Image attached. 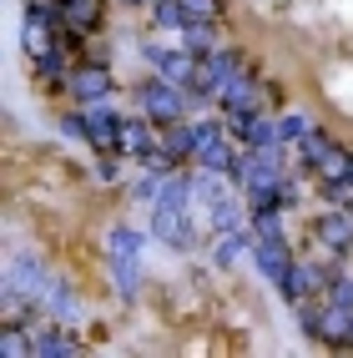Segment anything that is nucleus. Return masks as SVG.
<instances>
[{
    "instance_id": "obj_16",
    "label": "nucleus",
    "mask_w": 353,
    "mask_h": 358,
    "mask_svg": "<svg viewBox=\"0 0 353 358\" xmlns=\"http://www.w3.org/2000/svg\"><path fill=\"white\" fill-rule=\"evenodd\" d=\"M61 328H66V323L36 328V333H31V338H36V353H45V358H71V353H76V338H66Z\"/></svg>"
},
{
    "instance_id": "obj_18",
    "label": "nucleus",
    "mask_w": 353,
    "mask_h": 358,
    "mask_svg": "<svg viewBox=\"0 0 353 358\" xmlns=\"http://www.w3.org/2000/svg\"><path fill=\"white\" fill-rule=\"evenodd\" d=\"M66 26L71 31H96L101 26V6L96 0H66Z\"/></svg>"
},
{
    "instance_id": "obj_9",
    "label": "nucleus",
    "mask_w": 353,
    "mask_h": 358,
    "mask_svg": "<svg viewBox=\"0 0 353 358\" xmlns=\"http://www.w3.org/2000/svg\"><path fill=\"white\" fill-rule=\"evenodd\" d=\"M313 237H318L328 252H343V248L353 243V212H318Z\"/></svg>"
},
{
    "instance_id": "obj_6",
    "label": "nucleus",
    "mask_w": 353,
    "mask_h": 358,
    "mask_svg": "<svg viewBox=\"0 0 353 358\" xmlns=\"http://www.w3.org/2000/svg\"><path fill=\"white\" fill-rule=\"evenodd\" d=\"M81 116H86V141L96 152H116V147H122V116H116V111H106L96 101V106L81 111Z\"/></svg>"
},
{
    "instance_id": "obj_14",
    "label": "nucleus",
    "mask_w": 353,
    "mask_h": 358,
    "mask_svg": "<svg viewBox=\"0 0 353 358\" xmlns=\"http://www.w3.org/2000/svg\"><path fill=\"white\" fill-rule=\"evenodd\" d=\"M217 101L227 106V116H247V111H257V91H252V81L243 76V71H232L227 86L217 91Z\"/></svg>"
},
{
    "instance_id": "obj_17",
    "label": "nucleus",
    "mask_w": 353,
    "mask_h": 358,
    "mask_svg": "<svg viewBox=\"0 0 353 358\" xmlns=\"http://www.w3.org/2000/svg\"><path fill=\"white\" fill-rule=\"evenodd\" d=\"M238 152H232L227 147V141H212V147H202L197 152V166H207V172H232V177H238Z\"/></svg>"
},
{
    "instance_id": "obj_5",
    "label": "nucleus",
    "mask_w": 353,
    "mask_h": 358,
    "mask_svg": "<svg viewBox=\"0 0 353 358\" xmlns=\"http://www.w3.org/2000/svg\"><path fill=\"white\" fill-rule=\"evenodd\" d=\"M147 61L157 66V76H161V81H172V86H182V91H192V81H197V51H167V45H152Z\"/></svg>"
},
{
    "instance_id": "obj_3",
    "label": "nucleus",
    "mask_w": 353,
    "mask_h": 358,
    "mask_svg": "<svg viewBox=\"0 0 353 358\" xmlns=\"http://www.w3.org/2000/svg\"><path fill=\"white\" fill-rule=\"evenodd\" d=\"M111 278H116V293L122 298H136V282H141V237L116 227L111 232Z\"/></svg>"
},
{
    "instance_id": "obj_33",
    "label": "nucleus",
    "mask_w": 353,
    "mask_h": 358,
    "mask_svg": "<svg viewBox=\"0 0 353 358\" xmlns=\"http://www.w3.org/2000/svg\"><path fill=\"white\" fill-rule=\"evenodd\" d=\"M348 343H353V338H348Z\"/></svg>"
},
{
    "instance_id": "obj_19",
    "label": "nucleus",
    "mask_w": 353,
    "mask_h": 358,
    "mask_svg": "<svg viewBox=\"0 0 353 358\" xmlns=\"http://www.w3.org/2000/svg\"><path fill=\"white\" fill-rule=\"evenodd\" d=\"M0 353H6V358H26V353H36V338L6 318V328H0Z\"/></svg>"
},
{
    "instance_id": "obj_22",
    "label": "nucleus",
    "mask_w": 353,
    "mask_h": 358,
    "mask_svg": "<svg viewBox=\"0 0 353 358\" xmlns=\"http://www.w3.org/2000/svg\"><path fill=\"white\" fill-rule=\"evenodd\" d=\"M298 152H303V162H308V166H318L328 152H333V141H328L323 131H313V127H308V131L298 136Z\"/></svg>"
},
{
    "instance_id": "obj_8",
    "label": "nucleus",
    "mask_w": 353,
    "mask_h": 358,
    "mask_svg": "<svg viewBox=\"0 0 353 358\" xmlns=\"http://www.w3.org/2000/svg\"><path fill=\"white\" fill-rule=\"evenodd\" d=\"M252 257H257V268H263L268 282H282L293 273V257H288V243H282V237H257Z\"/></svg>"
},
{
    "instance_id": "obj_15",
    "label": "nucleus",
    "mask_w": 353,
    "mask_h": 358,
    "mask_svg": "<svg viewBox=\"0 0 353 358\" xmlns=\"http://www.w3.org/2000/svg\"><path fill=\"white\" fill-rule=\"evenodd\" d=\"M318 282H323L318 268H298V262H293V273L282 278L278 288H282V298H288V303H303V298H313V293H318Z\"/></svg>"
},
{
    "instance_id": "obj_4",
    "label": "nucleus",
    "mask_w": 353,
    "mask_h": 358,
    "mask_svg": "<svg viewBox=\"0 0 353 358\" xmlns=\"http://www.w3.org/2000/svg\"><path fill=\"white\" fill-rule=\"evenodd\" d=\"M182 86H172V81H152V86H141V111L152 116L157 127H177L182 122Z\"/></svg>"
},
{
    "instance_id": "obj_32",
    "label": "nucleus",
    "mask_w": 353,
    "mask_h": 358,
    "mask_svg": "<svg viewBox=\"0 0 353 358\" xmlns=\"http://www.w3.org/2000/svg\"><path fill=\"white\" fill-rule=\"evenodd\" d=\"M127 6H141V0H127Z\"/></svg>"
},
{
    "instance_id": "obj_1",
    "label": "nucleus",
    "mask_w": 353,
    "mask_h": 358,
    "mask_svg": "<svg viewBox=\"0 0 353 358\" xmlns=\"http://www.w3.org/2000/svg\"><path fill=\"white\" fill-rule=\"evenodd\" d=\"M187 207H192V177H167V182H161V192L152 197V232L167 248H187V243H192Z\"/></svg>"
},
{
    "instance_id": "obj_25",
    "label": "nucleus",
    "mask_w": 353,
    "mask_h": 358,
    "mask_svg": "<svg viewBox=\"0 0 353 358\" xmlns=\"http://www.w3.org/2000/svg\"><path fill=\"white\" fill-rule=\"evenodd\" d=\"M252 232H257V237H282L278 207H252Z\"/></svg>"
},
{
    "instance_id": "obj_31",
    "label": "nucleus",
    "mask_w": 353,
    "mask_h": 358,
    "mask_svg": "<svg viewBox=\"0 0 353 358\" xmlns=\"http://www.w3.org/2000/svg\"><path fill=\"white\" fill-rule=\"evenodd\" d=\"M333 303L353 308V282H348V278H333Z\"/></svg>"
},
{
    "instance_id": "obj_12",
    "label": "nucleus",
    "mask_w": 353,
    "mask_h": 358,
    "mask_svg": "<svg viewBox=\"0 0 353 358\" xmlns=\"http://www.w3.org/2000/svg\"><path fill=\"white\" fill-rule=\"evenodd\" d=\"M157 136H161L157 122L141 111V116H131V122H122V152H131V157H152V152H157Z\"/></svg>"
},
{
    "instance_id": "obj_30",
    "label": "nucleus",
    "mask_w": 353,
    "mask_h": 358,
    "mask_svg": "<svg viewBox=\"0 0 353 358\" xmlns=\"http://www.w3.org/2000/svg\"><path fill=\"white\" fill-rule=\"evenodd\" d=\"M328 197H333V202H343V207H353V172H348L343 182H333V187H328Z\"/></svg>"
},
{
    "instance_id": "obj_11",
    "label": "nucleus",
    "mask_w": 353,
    "mask_h": 358,
    "mask_svg": "<svg viewBox=\"0 0 353 358\" xmlns=\"http://www.w3.org/2000/svg\"><path fill=\"white\" fill-rule=\"evenodd\" d=\"M45 313H51L56 323H66V328H76L81 323V298L71 293V282H61V278H51V288H45Z\"/></svg>"
},
{
    "instance_id": "obj_29",
    "label": "nucleus",
    "mask_w": 353,
    "mask_h": 358,
    "mask_svg": "<svg viewBox=\"0 0 353 358\" xmlns=\"http://www.w3.org/2000/svg\"><path fill=\"white\" fill-rule=\"evenodd\" d=\"M318 318H323V308H313L308 298L298 303V323H303V333H318Z\"/></svg>"
},
{
    "instance_id": "obj_24",
    "label": "nucleus",
    "mask_w": 353,
    "mask_h": 358,
    "mask_svg": "<svg viewBox=\"0 0 353 358\" xmlns=\"http://www.w3.org/2000/svg\"><path fill=\"white\" fill-rule=\"evenodd\" d=\"M187 51H197V56L217 51L212 45V20H187Z\"/></svg>"
},
{
    "instance_id": "obj_10",
    "label": "nucleus",
    "mask_w": 353,
    "mask_h": 358,
    "mask_svg": "<svg viewBox=\"0 0 353 358\" xmlns=\"http://www.w3.org/2000/svg\"><path fill=\"white\" fill-rule=\"evenodd\" d=\"M71 91H76V101L96 106V101H106V91H111V71L106 66H76V71H71Z\"/></svg>"
},
{
    "instance_id": "obj_7",
    "label": "nucleus",
    "mask_w": 353,
    "mask_h": 358,
    "mask_svg": "<svg viewBox=\"0 0 353 358\" xmlns=\"http://www.w3.org/2000/svg\"><path fill=\"white\" fill-rule=\"evenodd\" d=\"M51 26H56V15L45 10V6H31V10H26V51H31V61L56 56V51H61L56 36H51Z\"/></svg>"
},
{
    "instance_id": "obj_13",
    "label": "nucleus",
    "mask_w": 353,
    "mask_h": 358,
    "mask_svg": "<svg viewBox=\"0 0 353 358\" xmlns=\"http://www.w3.org/2000/svg\"><path fill=\"white\" fill-rule=\"evenodd\" d=\"M313 338H323V343L343 348V343L353 338V308H343V303L323 308V318H318V333H313Z\"/></svg>"
},
{
    "instance_id": "obj_28",
    "label": "nucleus",
    "mask_w": 353,
    "mask_h": 358,
    "mask_svg": "<svg viewBox=\"0 0 353 358\" xmlns=\"http://www.w3.org/2000/svg\"><path fill=\"white\" fill-rule=\"evenodd\" d=\"M303 131H308V122H303V116H282V122H278V141H298Z\"/></svg>"
},
{
    "instance_id": "obj_23",
    "label": "nucleus",
    "mask_w": 353,
    "mask_h": 358,
    "mask_svg": "<svg viewBox=\"0 0 353 358\" xmlns=\"http://www.w3.org/2000/svg\"><path fill=\"white\" fill-rule=\"evenodd\" d=\"M161 152H167L172 162H182L187 152H197V147H192V127H172V131H161Z\"/></svg>"
},
{
    "instance_id": "obj_20",
    "label": "nucleus",
    "mask_w": 353,
    "mask_h": 358,
    "mask_svg": "<svg viewBox=\"0 0 353 358\" xmlns=\"http://www.w3.org/2000/svg\"><path fill=\"white\" fill-rule=\"evenodd\" d=\"M217 268H232L243 252H247V237H243V227H227V232H217Z\"/></svg>"
},
{
    "instance_id": "obj_27",
    "label": "nucleus",
    "mask_w": 353,
    "mask_h": 358,
    "mask_svg": "<svg viewBox=\"0 0 353 358\" xmlns=\"http://www.w3.org/2000/svg\"><path fill=\"white\" fill-rule=\"evenodd\" d=\"M182 15L187 20H212L217 15V0H182Z\"/></svg>"
},
{
    "instance_id": "obj_2",
    "label": "nucleus",
    "mask_w": 353,
    "mask_h": 358,
    "mask_svg": "<svg viewBox=\"0 0 353 358\" xmlns=\"http://www.w3.org/2000/svg\"><path fill=\"white\" fill-rule=\"evenodd\" d=\"M45 288H51V278H45L41 257L20 252L10 268H6V282H0V303H6V318H15L26 303H31V308H41V303H45Z\"/></svg>"
},
{
    "instance_id": "obj_21",
    "label": "nucleus",
    "mask_w": 353,
    "mask_h": 358,
    "mask_svg": "<svg viewBox=\"0 0 353 358\" xmlns=\"http://www.w3.org/2000/svg\"><path fill=\"white\" fill-rule=\"evenodd\" d=\"M348 172H353V152H338V147H333V152H328V157L318 162V182H323V187L343 182Z\"/></svg>"
},
{
    "instance_id": "obj_26",
    "label": "nucleus",
    "mask_w": 353,
    "mask_h": 358,
    "mask_svg": "<svg viewBox=\"0 0 353 358\" xmlns=\"http://www.w3.org/2000/svg\"><path fill=\"white\" fill-rule=\"evenodd\" d=\"M212 141H222V127H217V122H197V127H192V147L202 152V147H212Z\"/></svg>"
}]
</instances>
